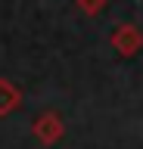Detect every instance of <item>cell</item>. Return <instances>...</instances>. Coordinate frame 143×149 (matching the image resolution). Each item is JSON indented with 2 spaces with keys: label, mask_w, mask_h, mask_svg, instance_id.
Returning <instances> with one entry per match:
<instances>
[{
  "label": "cell",
  "mask_w": 143,
  "mask_h": 149,
  "mask_svg": "<svg viewBox=\"0 0 143 149\" xmlns=\"http://www.w3.org/2000/svg\"><path fill=\"white\" fill-rule=\"evenodd\" d=\"M31 134H34L44 146H53V143L66 134V127H62V118H59L56 112H44V115L31 124Z\"/></svg>",
  "instance_id": "cell-1"
},
{
  "label": "cell",
  "mask_w": 143,
  "mask_h": 149,
  "mask_svg": "<svg viewBox=\"0 0 143 149\" xmlns=\"http://www.w3.org/2000/svg\"><path fill=\"white\" fill-rule=\"evenodd\" d=\"M112 47H115L121 56H134V53L143 47V34H140L134 25H118V28L112 31Z\"/></svg>",
  "instance_id": "cell-2"
},
{
  "label": "cell",
  "mask_w": 143,
  "mask_h": 149,
  "mask_svg": "<svg viewBox=\"0 0 143 149\" xmlns=\"http://www.w3.org/2000/svg\"><path fill=\"white\" fill-rule=\"evenodd\" d=\"M19 106H22V90L16 84H10L6 78H0V118L16 112Z\"/></svg>",
  "instance_id": "cell-3"
},
{
  "label": "cell",
  "mask_w": 143,
  "mask_h": 149,
  "mask_svg": "<svg viewBox=\"0 0 143 149\" xmlns=\"http://www.w3.org/2000/svg\"><path fill=\"white\" fill-rule=\"evenodd\" d=\"M103 3H106V0H78V6L84 9L87 16H96V13L103 9Z\"/></svg>",
  "instance_id": "cell-4"
}]
</instances>
